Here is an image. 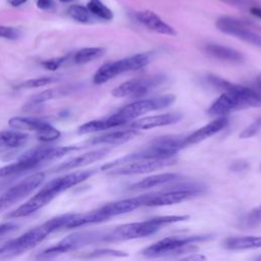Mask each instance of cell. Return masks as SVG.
Here are the masks:
<instances>
[{
  "mask_svg": "<svg viewBox=\"0 0 261 261\" xmlns=\"http://www.w3.org/2000/svg\"><path fill=\"white\" fill-rule=\"evenodd\" d=\"M257 83H258V85H259V87L261 88V72L258 74V76H257Z\"/></svg>",
  "mask_w": 261,
  "mask_h": 261,
  "instance_id": "obj_47",
  "label": "cell"
},
{
  "mask_svg": "<svg viewBox=\"0 0 261 261\" xmlns=\"http://www.w3.org/2000/svg\"><path fill=\"white\" fill-rule=\"evenodd\" d=\"M260 169H261V165H260Z\"/></svg>",
  "mask_w": 261,
  "mask_h": 261,
  "instance_id": "obj_49",
  "label": "cell"
},
{
  "mask_svg": "<svg viewBox=\"0 0 261 261\" xmlns=\"http://www.w3.org/2000/svg\"><path fill=\"white\" fill-rule=\"evenodd\" d=\"M182 118V114L180 113H164L158 115H152L143 117L140 119H135L127 126L128 128L134 129H149L158 126L170 125L178 122Z\"/></svg>",
  "mask_w": 261,
  "mask_h": 261,
  "instance_id": "obj_17",
  "label": "cell"
},
{
  "mask_svg": "<svg viewBox=\"0 0 261 261\" xmlns=\"http://www.w3.org/2000/svg\"><path fill=\"white\" fill-rule=\"evenodd\" d=\"M164 81L165 76L162 74L137 77L113 89L112 95L116 98H141L164 83Z\"/></svg>",
  "mask_w": 261,
  "mask_h": 261,
  "instance_id": "obj_9",
  "label": "cell"
},
{
  "mask_svg": "<svg viewBox=\"0 0 261 261\" xmlns=\"http://www.w3.org/2000/svg\"><path fill=\"white\" fill-rule=\"evenodd\" d=\"M207 80L215 89L222 92L209 107V114L224 116L233 111L261 107V95L256 91L214 75L207 76Z\"/></svg>",
  "mask_w": 261,
  "mask_h": 261,
  "instance_id": "obj_1",
  "label": "cell"
},
{
  "mask_svg": "<svg viewBox=\"0 0 261 261\" xmlns=\"http://www.w3.org/2000/svg\"><path fill=\"white\" fill-rule=\"evenodd\" d=\"M210 234H197V236H186V237H169L162 239L151 246L147 247L143 251V255L150 258L156 257H167L169 255L192 253L196 250L194 247L195 243L204 242L210 240Z\"/></svg>",
  "mask_w": 261,
  "mask_h": 261,
  "instance_id": "obj_3",
  "label": "cell"
},
{
  "mask_svg": "<svg viewBox=\"0 0 261 261\" xmlns=\"http://www.w3.org/2000/svg\"><path fill=\"white\" fill-rule=\"evenodd\" d=\"M246 226H256L261 223V204L252 209L243 220Z\"/></svg>",
  "mask_w": 261,
  "mask_h": 261,
  "instance_id": "obj_37",
  "label": "cell"
},
{
  "mask_svg": "<svg viewBox=\"0 0 261 261\" xmlns=\"http://www.w3.org/2000/svg\"><path fill=\"white\" fill-rule=\"evenodd\" d=\"M136 17L140 23L146 27L148 30L161 35L174 36L176 33L174 29L165 22L159 15L151 10L138 11Z\"/></svg>",
  "mask_w": 261,
  "mask_h": 261,
  "instance_id": "obj_20",
  "label": "cell"
},
{
  "mask_svg": "<svg viewBox=\"0 0 261 261\" xmlns=\"http://www.w3.org/2000/svg\"><path fill=\"white\" fill-rule=\"evenodd\" d=\"M178 178V175L175 173H159L153 174L148 177H145L129 187L132 191H139V190H146L150 188H155L158 186H162L164 184H168L174 181Z\"/></svg>",
  "mask_w": 261,
  "mask_h": 261,
  "instance_id": "obj_27",
  "label": "cell"
},
{
  "mask_svg": "<svg viewBox=\"0 0 261 261\" xmlns=\"http://www.w3.org/2000/svg\"><path fill=\"white\" fill-rule=\"evenodd\" d=\"M21 37V31L14 27L0 25V38L6 40H17Z\"/></svg>",
  "mask_w": 261,
  "mask_h": 261,
  "instance_id": "obj_38",
  "label": "cell"
},
{
  "mask_svg": "<svg viewBox=\"0 0 261 261\" xmlns=\"http://www.w3.org/2000/svg\"><path fill=\"white\" fill-rule=\"evenodd\" d=\"M123 124H125V121L115 112L112 115L105 117V118L90 120V121L82 124L77 130H79V134L86 135V134H91V133H96V132H100V130L117 127V126H120Z\"/></svg>",
  "mask_w": 261,
  "mask_h": 261,
  "instance_id": "obj_22",
  "label": "cell"
},
{
  "mask_svg": "<svg viewBox=\"0 0 261 261\" xmlns=\"http://www.w3.org/2000/svg\"><path fill=\"white\" fill-rule=\"evenodd\" d=\"M28 0H7V2L13 6V7H17V6H20L22 4H24Z\"/></svg>",
  "mask_w": 261,
  "mask_h": 261,
  "instance_id": "obj_46",
  "label": "cell"
},
{
  "mask_svg": "<svg viewBox=\"0 0 261 261\" xmlns=\"http://www.w3.org/2000/svg\"><path fill=\"white\" fill-rule=\"evenodd\" d=\"M95 173L94 169H89V170H81V171H74L67 173L65 175H62L60 177L54 178L50 181H48L45 187L48 188L50 191H52L56 196L62 193L63 191L72 188L89 177H91Z\"/></svg>",
  "mask_w": 261,
  "mask_h": 261,
  "instance_id": "obj_16",
  "label": "cell"
},
{
  "mask_svg": "<svg viewBox=\"0 0 261 261\" xmlns=\"http://www.w3.org/2000/svg\"><path fill=\"white\" fill-rule=\"evenodd\" d=\"M204 50L209 56L221 61H226L230 63H240L244 60V56L241 52L237 51L233 48L226 47L223 45L210 43L204 47Z\"/></svg>",
  "mask_w": 261,
  "mask_h": 261,
  "instance_id": "obj_25",
  "label": "cell"
},
{
  "mask_svg": "<svg viewBox=\"0 0 261 261\" xmlns=\"http://www.w3.org/2000/svg\"><path fill=\"white\" fill-rule=\"evenodd\" d=\"M69 214H63L47 220L16 239H13L0 247V257H10L20 254L40 244L49 234L62 228H66Z\"/></svg>",
  "mask_w": 261,
  "mask_h": 261,
  "instance_id": "obj_2",
  "label": "cell"
},
{
  "mask_svg": "<svg viewBox=\"0 0 261 261\" xmlns=\"http://www.w3.org/2000/svg\"><path fill=\"white\" fill-rule=\"evenodd\" d=\"M29 136L22 130H2L0 132V147L18 148L28 142Z\"/></svg>",
  "mask_w": 261,
  "mask_h": 261,
  "instance_id": "obj_29",
  "label": "cell"
},
{
  "mask_svg": "<svg viewBox=\"0 0 261 261\" xmlns=\"http://www.w3.org/2000/svg\"><path fill=\"white\" fill-rule=\"evenodd\" d=\"M223 2L229 3L231 5H237V6H249V8L255 4H252V0H221Z\"/></svg>",
  "mask_w": 261,
  "mask_h": 261,
  "instance_id": "obj_44",
  "label": "cell"
},
{
  "mask_svg": "<svg viewBox=\"0 0 261 261\" xmlns=\"http://www.w3.org/2000/svg\"><path fill=\"white\" fill-rule=\"evenodd\" d=\"M162 226L154 218L146 221L132 222L121 224L110 231L104 232L103 241L115 242V241H126L139 238H145L158 231Z\"/></svg>",
  "mask_w": 261,
  "mask_h": 261,
  "instance_id": "obj_6",
  "label": "cell"
},
{
  "mask_svg": "<svg viewBox=\"0 0 261 261\" xmlns=\"http://www.w3.org/2000/svg\"><path fill=\"white\" fill-rule=\"evenodd\" d=\"M150 57L146 53H139L136 55H132L116 61L107 62L100 66L94 74L93 82L96 85H102L106 82L112 80L113 77L126 72L138 70L143 68L148 64Z\"/></svg>",
  "mask_w": 261,
  "mask_h": 261,
  "instance_id": "obj_4",
  "label": "cell"
},
{
  "mask_svg": "<svg viewBox=\"0 0 261 261\" xmlns=\"http://www.w3.org/2000/svg\"><path fill=\"white\" fill-rule=\"evenodd\" d=\"M60 2H62V3H69V2H71V1H73V0H59Z\"/></svg>",
  "mask_w": 261,
  "mask_h": 261,
  "instance_id": "obj_48",
  "label": "cell"
},
{
  "mask_svg": "<svg viewBox=\"0 0 261 261\" xmlns=\"http://www.w3.org/2000/svg\"><path fill=\"white\" fill-rule=\"evenodd\" d=\"M249 9H250V12H251L253 15H255V16L261 18V7H260V6H258V5L255 4V5L251 6Z\"/></svg>",
  "mask_w": 261,
  "mask_h": 261,
  "instance_id": "obj_45",
  "label": "cell"
},
{
  "mask_svg": "<svg viewBox=\"0 0 261 261\" xmlns=\"http://www.w3.org/2000/svg\"><path fill=\"white\" fill-rule=\"evenodd\" d=\"M175 163V159L173 157L163 158V159H150V160H141L134 161L129 163H125L119 165L118 167H113L110 170V174L113 175H134L147 173L150 171H154L157 169H161L163 167L172 165Z\"/></svg>",
  "mask_w": 261,
  "mask_h": 261,
  "instance_id": "obj_12",
  "label": "cell"
},
{
  "mask_svg": "<svg viewBox=\"0 0 261 261\" xmlns=\"http://www.w3.org/2000/svg\"><path fill=\"white\" fill-rule=\"evenodd\" d=\"M261 130V116L256 119L254 122H252L249 126H247L241 134H240V138L241 139H248L251 138L253 136H255L256 134H258Z\"/></svg>",
  "mask_w": 261,
  "mask_h": 261,
  "instance_id": "obj_39",
  "label": "cell"
},
{
  "mask_svg": "<svg viewBox=\"0 0 261 261\" xmlns=\"http://www.w3.org/2000/svg\"><path fill=\"white\" fill-rule=\"evenodd\" d=\"M127 254L122 251L118 250H113V249H97L93 252L88 253L87 255L83 257H88V258H96V257H125Z\"/></svg>",
  "mask_w": 261,
  "mask_h": 261,
  "instance_id": "obj_36",
  "label": "cell"
},
{
  "mask_svg": "<svg viewBox=\"0 0 261 261\" xmlns=\"http://www.w3.org/2000/svg\"><path fill=\"white\" fill-rule=\"evenodd\" d=\"M151 196L152 194H146V195H141L134 198L111 202L100 207V209L110 218L112 216L128 213L130 211L138 209L141 206H145Z\"/></svg>",
  "mask_w": 261,
  "mask_h": 261,
  "instance_id": "obj_15",
  "label": "cell"
},
{
  "mask_svg": "<svg viewBox=\"0 0 261 261\" xmlns=\"http://www.w3.org/2000/svg\"><path fill=\"white\" fill-rule=\"evenodd\" d=\"M16 227H17V225L14 224V223H11V222L1 223L0 224V239H2L6 234H9L13 230H15Z\"/></svg>",
  "mask_w": 261,
  "mask_h": 261,
  "instance_id": "obj_41",
  "label": "cell"
},
{
  "mask_svg": "<svg viewBox=\"0 0 261 261\" xmlns=\"http://www.w3.org/2000/svg\"><path fill=\"white\" fill-rule=\"evenodd\" d=\"M71 90H72L71 87L66 86V87H59L56 89H49V90L40 92L31 97V99L27 102V104L23 105V110L27 112H37L41 109L42 105L45 102L53 99L62 98L68 95L71 92Z\"/></svg>",
  "mask_w": 261,
  "mask_h": 261,
  "instance_id": "obj_19",
  "label": "cell"
},
{
  "mask_svg": "<svg viewBox=\"0 0 261 261\" xmlns=\"http://www.w3.org/2000/svg\"><path fill=\"white\" fill-rule=\"evenodd\" d=\"M56 77L52 76H43V77H36V79H31L25 82H23L19 87L20 88H25V89H35V88H41L45 87L47 85H50L54 82H56Z\"/></svg>",
  "mask_w": 261,
  "mask_h": 261,
  "instance_id": "obj_35",
  "label": "cell"
},
{
  "mask_svg": "<svg viewBox=\"0 0 261 261\" xmlns=\"http://www.w3.org/2000/svg\"><path fill=\"white\" fill-rule=\"evenodd\" d=\"M137 135L138 129L127 128L101 135L99 137L93 138L88 143L90 145H119L133 140Z\"/></svg>",
  "mask_w": 261,
  "mask_h": 261,
  "instance_id": "obj_24",
  "label": "cell"
},
{
  "mask_svg": "<svg viewBox=\"0 0 261 261\" xmlns=\"http://www.w3.org/2000/svg\"><path fill=\"white\" fill-rule=\"evenodd\" d=\"M55 197H56L55 194L49 191L46 187H43L37 194H35L27 202L21 204L12 212L8 213L6 215V218L11 219V218H20V217L29 216L34 212L38 211L39 209H41L42 207L49 204Z\"/></svg>",
  "mask_w": 261,
  "mask_h": 261,
  "instance_id": "obj_13",
  "label": "cell"
},
{
  "mask_svg": "<svg viewBox=\"0 0 261 261\" xmlns=\"http://www.w3.org/2000/svg\"><path fill=\"white\" fill-rule=\"evenodd\" d=\"M87 8L96 18L103 20H111L113 18L112 11L101 0H89Z\"/></svg>",
  "mask_w": 261,
  "mask_h": 261,
  "instance_id": "obj_32",
  "label": "cell"
},
{
  "mask_svg": "<svg viewBox=\"0 0 261 261\" xmlns=\"http://www.w3.org/2000/svg\"><path fill=\"white\" fill-rule=\"evenodd\" d=\"M75 146H64V147H37L31 149L21 154L18 159L34 161L38 164H42L45 161L58 159L71 151L77 150Z\"/></svg>",
  "mask_w": 261,
  "mask_h": 261,
  "instance_id": "obj_14",
  "label": "cell"
},
{
  "mask_svg": "<svg viewBox=\"0 0 261 261\" xmlns=\"http://www.w3.org/2000/svg\"><path fill=\"white\" fill-rule=\"evenodd\" d=\"M68 15L75 21L82 22V23H90L94 20L95 16L89 11L87 6H82V5H71L68 10H67Z\"/></svg>",
  "mask_w": 261,
  "mask_h": 261,
  "instance_id": "obj_33",
  "label": "cell"
},
{
  "mask_svg": "<svg viewBox=\"0 0 261 261\" xmlns=\"http://www.w3.org/2000/svg\"><path fill=\"white\" fill-rule=\"evenodd\" d=\"M109 152V149L102 148L98 150H93L90 152H87L85 154H82L80 156H76L74 158H71L63 163H60L58 166L54 167L52 169V172H61V171H68L74 168L83 167L85 165L94 163L103 157H105Z\"/></svg>",
  "mask_w": 261,
  "mask_h": 261,
  "instance_id": "obj_18",
  "label": "cell"
},
{
  "mask_svg": "<svg viewBox=\"0 0 261 261\" xmlns=\"http://www.w3.org/2000/svg\"><path fill=\"white\" fill-rule=\"evenodd\" d=\"M222 246L223 248L232 251L261 248V236L230 237L223 241Z\"/></svg>",
  "mask_w": 261,
  "mask_h": 261,
  "instance_id": "obj_26",
  "label": "cell"
},
{
  "mask_svg": "<svg viewBox=\"0 0 261 261\" xmlns=\"http://www.w3.org/2000/svg\"><path fill=\"white\" fill-rule=\"evenodd\" d=\"M67 56H62V57H55V58H51L48 60H44L42 62V65L44 68L54 71L56 69H58L60 66H62L64 64V62L67 60Z\"/></svg>",
  "mask_w": 261,
  "mask_h": 261,
  "instance_id": "obj_40",
  "label": "cell"
},
{
  "mask_svg": "<svg viewBox=\"0 0 261 261\" xmlns=\"http://www.w3.org/2000/svg\"><path fill=\"white\" fill-rule=\"evenodd\" d=\"M46 121L33 118V117H22L15 116L9 119L8 125L13 129L18 130H35L36 133L45 124Z\"/></svg>",
  "mask_w": 261,
  "mask_h": 261,
  "instance_id": "obj_30",
  "label": "cell"
},
{
  "mask_svg": "<svg viewBox=\"0 0 261 261\" xmlns=\"http://www.w3.org/2000/svg\"><path fill=\"white\" fill-rule=\"evenodd\" d=\"M104 232L102 231H85V232H73L68 234L58 244L45 249L38 255L39 259H50L59 256L63 253L77 250L84 246L92 243L103 241Z\"/></svg>",
  "mask_w": 261,
  "mask_h": 261,
  "instance_id": "obj_5",
  "label": "cell"
},
{
  "mask_svg": "<svg viewBox=\"0 0 261 261\" xmlns=\"http://www.w3.org/2000/svg\"><path fill=\"white\" fill-rule=\"evenodd\" d=\"M202 190L203 189L199 186L185 185L181 187H177V189H172L166 192L152 194V196L149 198L145 206L157 207V206L177 204L201 195Z\"/></svg>",
  "mask_w": 261,
  "mask_h": 261,
  "instance_id": "obj_10",
  "label": "cell"
},
{
  "mask_svg": "<svg viewBox=\"0 0 261 261\" xmlns=\"http://www.w3.org/2000/svg\"><path fill=\"white\" fill-rule=\"evenodd\" d=\"M15 176H6V177H0V193L5 191L7 188H9L13 181V178Z\"/></svg>",
  "mask_w": 261,
  "mask_h": 261,
  "instance_id": "obj_43",
  "label": "cell"
},
{
  "mask_svg": "<svg viewBox=\"0 0 261 261\" xmlns=\"http://www.w3.org/2000/svg\"><path fill=\"white\" fill-rule=\"evenodd\" d=\"M53 0H37V7L42 10H50L54 7Z\"/></svg>",
  "mask_w": 261,
  "mask_h": 261,
  "instance_id": "obj_42",
  "label": "cell"
},
{
  "mask_svg": "<svg viewBox=\"0 0 261 261\" xmlns=\"http://www.w3.org/2000/svg\"><path fill=\"white\" fill-rule=\"evenodd\" d=\"M174 101L175 96L173 95H164L155 98L138 100L125 105L116 113L125 121V123H127L145 113L166 108L170 106Z\"/></svg>",
  "mask_w": 261,
  "mask_h": 261,
  "instance_id": "obj_8",
  "label": "cell"
},
{
  "mask_svg": "<svg viewBox=\"0 0 261 261\" xmlns=\"http://www.w3.org/2000/svg\"><path fill=\"white\" fill-rule=\"evenodd\" d=\"M37 137L42 142H51L60 137V132L51 125L49 122H45V124L36 133Z\"/></svg>",
  "mask_w": 261,
  "mask_h": 261,
  "instance_id": "obj_34",
  "label": "cell"
},
{
  "mask_svg": "<svg viewBox=\"0 0 261 261\" xmlns=\"http://www.w3.org/2000/svg\"><path fill=\"white\" fill-rule=\"evenodd\" d=\"M216 27L219 31L226 35L261 47V36L252 31L241 19L232 16H221L216 20Z\"/></svg>",
  "mask_w": 261,
  "mask_h": 261,
  "instance_id": "obj_11",
  "label": "cell"
},
{
  "mask_svg": "<svg viewBox=\"0 0 261 261\" xmlns=\"http://www.w3.org/2000/svg\"><path fill=\"white\" fill-rule=\"evenodd\" d=\"M40 164L30 161V160H22L17 159V161L7 164L5 166L0 167V177H6V176H18L19 174L27 172L29 170L35 169Z\"/></svg>",
  "mask_w": 261,
  "mask_h": 261,
  "instance_id": "obj_28",
  "label": "cell"
},
{
  "mask_svg": "<svg viewBox=\"0 0 261 261\" xmlns=\"http://www.w3.org/2000/svg\"><path fill=\"white\" fill-rule=\"evenodd\" d=\"M105 53V49L101 47H87L77 50L73 56L72 60L75 64H85L100 58Z\"/></svg>",
  "mask_w": 261,
  "mask_h": 261,
  "instance_id": "obj_31",
  "label": "cell"
},
{
  "mask_svg": "<svg viewBox=\"0 0 261 261\" xmlns=\"http://www.w3.org/2000/svg\"><path fill=\"white\" fill-rule=\"evenodd\" d=\"M44 179V172H36L7 188L0 195V213L33 193V191H35Z\"/></svg>",
  "mask_w": 261,
  "mask_h": 261,
  "instance_id": "obj_7",
  "label": "cell"
},
{
  "mask_svg": "<svg viewBox=\"0 0 261 261\" xmlns=\"http://www.w3.org/2000/svg\"><path fill=\"white\" fill-rule=\"evenodd\" d=\"M227 124H228V119L225 116H219L218 118L212 120L208 124L195 130L190 136H187L185 138V143H186V145L200 143V142L212 137L213 135L217 134L222 128H224Z\"/></svg>",
  "mask_w": 261,
  "mask_h": 261,
  "instance_id": "obj_21",
  "label": "cell"
},
{
  "mask_svg": "<svg viewBox=\"0 0 261 261\" xmlns=\"http://www.w3.org/2000/svg\"><path fill=\"white\" fill-rule=\"evenodd\" d=\"M107 219L109 217L100 208L85 213H69L66 228H76L88 224L99 223Z\"/></svg>",
  "mask_w": 261,
  "mask_h": 261,
  "instance_id": "obj_23",
  "label": "cell"
}]
</instances>
